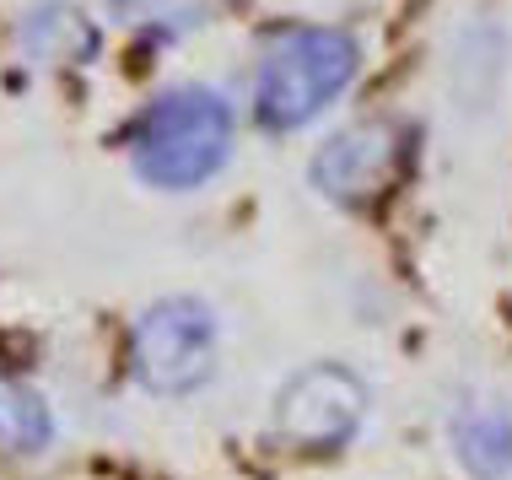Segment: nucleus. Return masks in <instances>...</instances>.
Instances as JSON below:
<instances>
[{"label":"nucleus","instance_id":"f257e3e1","mask_svg":"<svg viewBox=\"0 0 512 480\" xmlns=\"http://www.w3.org/2000/svg\"><path fill=\"white\" fill-rule=\"evenodd\" d=\"M227 152H232V114L205 87H173L162 98H151L130 135L135 173L157 189L205 184L227 162Z\"/></svg>","mask_w":512,"mask_h":480},{"label":"nucleus","instance_id":"f03ea898","mask_svg":"<svg viewBox=\"0 0 512 480\" xmlns=\"http://www.w3.org/2000/svg\"><path fill=\"white\" fill-rule=\"evenodd\" d=\"M356 44L340 27H286L270 38L254 81V114L270 130H297L351 87Z\"/></svg>","mask_w":512,"mask_h":480},{"label":"nucleus","instance_id":"7ed1b4c3","mask_svg":"<svg viewBox=\"0 0 512 480\" xmlns=\"http://www.w3.org/2000/svg\"><path fill=\"white\" fill-rule=\"evenodd\" d=\"M216 367V319L195 297H168L146 308L130 335V373L151 394H189Z\"/></svg>","mask_w":512,"mask_h":480},{"label":"nucleus","instance_id":"20e7f679","mask_svg":"<svg viewBox=\"0 0 512 480\" xmlns=\"http://www.w3.org/2000/svg\"><path fill=\"white\" fill-rule=\"evenodd\" d=\"M362 410H367V394L345 367H308L281 389L275 432H281L286 448L318 459L351 443V432L362 427Z\"/></svg>","mask_w":512,"mask_h":480},{"label":"nucleus","instance_id":"39448f33","mask_svg":"<svg viewBox=\"0 0 512 480\" xmlns=\"http://www.w3.org/2000/svg\"><path fill=\"white\" fill-rule=\"evenodd\" d=\"M394 157H399V135L389 125H356V130H345L324 146L313 178L335 200H367L389 184Z\"/></svg>","mask_w":512,"mask_h":480},{"label":"nucleus","instance_id":"423d86ee","mask_svg":"<svg viewBox=\"0 0 512 480\" xmlns=\"http://www.w3.org/2000/svg\"><path fill=\"white\" fill-rule=\"evenodd\" d=\"M453 448L459 464L475 480H507L512 475V416L496 405H475L453 421Z\"/></svg>","mask_w":512,"mask_h":480},{"label":"nucleus","instance_id":"0eeeda50","mask_svg":"<svg viewBox=\"0 0 512 480\" xmlns=\"http://www.w3.org/2000/svg\"><path fill=\"white\" fill-rule=\"evenodd\" d=\"M54 443L49 400L17 373H0V448L17 459H38Z\"/></svg>","mask_w":512,"mask_h":480},{"label":"nucleus","instance_id":"6e6552de","mask_svg":"<svg viewBox=\"0 0 512 480\" xmlns=\"http://www.w3.org/2000/svg\"><path fill=\"white\" fill-rule=\"evenodd\" d=\"M22 44L33 49L38 60H49V65H76V60H87V54L98 49V27L81 17L76 6H60V0H54V6L27 17Z\"/></svg>","mask_w":512,"mask_h":480},{"label":"nucleus","instance_id":"1a4fd4ad","mask_svg":"<svg viewBox=\"0 0 512 480\" xmlns=\"http://www.w3.org/2000/svg\"><path fill=\"white\" fill-rule=\"evenodd\" d=\"M221 11H227V0H114V17L151 38H184L216 22Z\"/></svg>","mask_w":512,"mask_h":480}]
</instances>
